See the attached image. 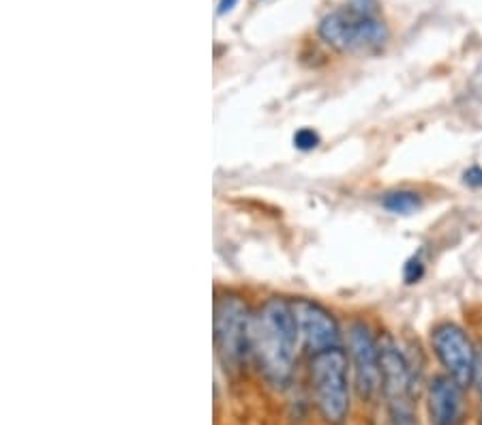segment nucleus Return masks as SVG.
<instances>
[{
	"label": "nucleus",
	"instance_id": "1",
	"mask_svg": "<svg viewBox=\"0 0 482 425\" xmlns=\"http://www.w3.org/2000/svg\"><path fill=\"white\" fill-rule=\"evenodd\" d=\"M301 331L292 301L271 297L254 316V353L273 384L288 382Z\"/></svg>",
	"mask_w": 482,
	"mask_h": 425
},
{
	"label": "nucleus",
	"instance_id": "2",
	"mask_svg": "<svg viewBox=\"0 0 482 425\" xmlns=\"http://www.w3.org/2000/svg\"><path fill=\"white\" fill-rule=\"evenodd\" d=\"M320 37L346 54L377 52L388 42V28L377 17L375 0H352L320 22Z\"/></svg>",
	"mask_w": 482,
	"mask_h": 425
},
{
	"label": "nucleus",
	"instance_id": "3",
	"mask_svg": "<svg viewBox=\"0 0 482 425\" xmlns=\"http://www.w3.org/2000/svg\"><path fill=\"white\" fill-rule=\"evenodd\" d=\"M348 354L341 348L315 353L311 359V382L320 415L330 425L346 423L349 412Z\"/></svg>",
	"mask_w": 482,
	"mask_h": 425
},
{
	"label": "nucleus",
	"instance_id": "4",
	"mask_svg": "<svg viewBox=\"0 0 482 425\" xmlns=\"http://www.w3.org/2000/svg\"><path fill=\"white\" fill-rule=\"evenodd\" d=\"M215 344L223 365L236 370L254 350V316L236 295H221L215 301Z\"/></svg>",
	"mask_w": 482,
	"mask_h": 425
},
{
	"label": "nucleus",
	"instance_id": "5",
	"mask_svg": "<svg viewBox=\"0 0 482 425\" xmlns=\"http://www.w3.org/2000/svg\"><path fill=\"white\" fill-rule=\"evenodd\" d=\"M431 346L435 357L440 359L441 367L452 381L461 384L463 389L474 384L478 350L474 348L472 340L461 326L455 323H440L438 326H433Z\"/></svg>",
	"mask_w": 482,
	"mask_h": 425
},
{
	"label": "nucleus",
	"instance_id": "6",
	"mask_svg": "<svg viewBox=\"0 0 482 425\" xmlns=\"http://www.w3.org/2000/svg\"><path fill=\"white\" fill-rule=\"evenodd\" d=\"M349 357H352L356 392L365 401L382 393V353L369 326L352 323L349 326Z\"/></svg>",
	"mask_w": 482,
	"mask_h": 425
},
{
	"label": "nucleus",
	"instance_id": "7",
	"mask_svg": "<svg viewBox=\"0 0 482 425\" xmlns=\"http://www.w3.org/2000/svg\"><path fill=\"white\" fill-rule=\"evenodd\" d=\"M292 307H294L302 342L307 344V348L313 354L338 346V340H341L338 325L329 309L321 307L311 298H296V301H292Z\"/></svg>",
	"mask_w": 482,
	"mask_h": 425
},
{
	"label": "nucleus",
	"instance_id": "8",
	"mask_svg": "<svg viewBox=\"0 0 482 425\" xmlns=\"http://www.w3.org/2000/svg\"><path fill=\"white\" fill-rule=\"evenodd\" d=\"M429 419L431 425H461L463 423V387L449 374L435 376L427 393Z\"/></svg>",
	"mask_w": 482,
	"mask_h": 425
},
{
	"label": "nucleus",
	"instance_id": "9",
	"mask_svg": "<svg viewBox=\"0 0 482 425\" xmlns=\"http://www.w3.org/2000/svg\"><path fill=\"white\" fill-rule=\"evenodd\" d=\"M382 206L394 215H412L422 206L421 194L410 192V189H399V192H390L382 198Z\"/></svg>",
	"mask_w": 482,
	"mask_h": 425
},
{
	"label": "nucleus",
	"instance_id": "10",
	"mask_svg": "<svg viewBox=\"0 0 482 425\" xmlns=\"http://www.w3.org/2000/svg\"><path fill=\"white\" fill-rule=\"evenodd\" d=\"M318 145H320V136L315 134L313 129L302 128L294 134V146L298 151H313Z\"/></svg>",
	"mask_w": 482,
	"mask_h": 425
},
{
	"label": "nucleus",
	"instance_id": "11",
	"mask_svg": "<svg viewBox=\"0 0 482 425\" xmlns=\"http://www.w3.org/2000/svg\"><path fill=\"white\" fill-rule=\"evenodd\" d=\"M422 275H424V264L421 258H412V260H407L403 269L405 284H416V281L422 279Z\"/></svg>",
	"mask_w": 482,
	"mask_h": 425
},
{
	"label": "nucleus",
	"instance_id": "12",
	"mask_svg": "<svg viewBox=\"0 0 482 425\" xmlns=\"http://www.w3.org/2000/svg\"><path fill=\"white\" fill-rule=\"evenodd\" d=\"M474 387H476V395H478V423L482 425V348L478 350V357H476Z\"/></svg>",
	"mask_w": 482,
	"mask_h": 425
},
{
	"label": "nucleus",
	"instance_id": "13",
	"mask_svg": "<svg viewBox=\"0 0 482 425\" xmlns=\"http://www.w3.org/2000/svg\"><path fill=\"white\" fill-rule=\"evenodd\" d=\"M463 181H466V185H469V187L482 189V168L480 165H472V168L463 172Z\"/></svg>",
	"mask_w": 482,
	"mask_h": 425
},
{
	"label": "nucleus",
	"instance_id": "14",
	"mask_svg": "<svg viewBox=\"0 0 482 425\" xmlns=\"http://www.w3.org/2000/svg\"><path fill=\"white\" fill-rule=\"evenodd\" d=\"M236 3H238V0H221V3H219V9H217V14H219V15L229 14V11H232L234 7H236Z\"/></svg>",
	"mask_w": 482,
	"mask_h": 425
}]
</instances>
